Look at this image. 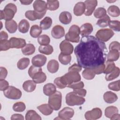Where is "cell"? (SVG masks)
I'll return each mask as SVG.
<instances>
[{
	"label": "cell",
	"mask_w": 120,
	"mask_h": 120,
	"mask_svg": "<svg viewBox=\"0 0 120 120\" xmlns=\"http://www.w3.org/2000/svg\"><path fill=\"white\" fill-rule=\"evenodd\" d=\"M74 52L78 65L84 68H92L105 64L108 50L104 42L87 36L82 37Z\"/></svg>",
	"instance_id": "1"
},
{
	"label": "cell",
	"mask_w": 120,
	"mask_h": 120,
	"mask_svg": "<svg viewBox=\"0 0 120 120\" xmlns=\"http://www.w3.org/2000/svg\"><path fill=\"white\" fill-rule=\"evenodd\" d=\"M85 101L83 97L78 95L73 91L68 93L66 96V103L69 106L80 105L83 104Z\"/></svg>",
	"instance_id": "2"
},
{
	"label": "cell",
	"mask_w": 120,
	"mask_h": 120,
	"mask_svg": "<svg viewBox=\"0 0 120 120\" xmlns=\"http://www.w3.org/2000/svg\"><path fill=\"white\" fill-rule=\"evenodd\" d=\"M80 28L77 25L74 24L70 27L68 32L65 35V38L68 41L78 43L80 40Z\"/></svg>",
	"instance_id": "3"
},
{
	"label": "cell",
	"mask_w": 120,
	"mask_h": 120,
	"mask_svg": "<svg viewBox=\"0 0 120 120\" xmlns=\"http://www.w3.org/2000/svg\"><path fill=\"white\" fill-rule=\"evenodd\" d=\"M61 101L62 94L58 91L50 96L48 98V104L55 111H58L61 108Z\"/></svg>",
	"instance_id": "4"
},
{
	"label": "cell",
	"mask_w": 120,
	"mask_h": 120,
	"mask_svg": "<svg viewBox=\"0 0 120 120\" xmlns=\"http://www.w3.org/2000/svg\"><path fill=\"white\" fill-rule=\"evenodd\" d=\"M60 78L63 83L67 86L74 82H79L81 79L80 75L75 72H68Z\"/></svg>",
	"instance_id": "5"
},
{
	"label": "cell",
	"mask_w": 120,
	"mask_h": 120,
	"mask_svg": "<svg viewBox=\"0 0 120 120\" xmlns=\"http://www.w3.org/2000/svg\"><path fill=\"white\" fill-rule=\"evenodd\" d=\"M3 94L7 98L14 100L20 99L22 95V92L19 89L13 86H9L7 89L3 91Z\"/></svg>",
	"instance_id": "6"
},
{
	"label": "cell",
	"mask_w": 120,
	"mask_h": 120,
	"mask_svg": "<svg viewBox=\"0 0 120 120\" xmlns=\"http://www.w3.org/2000/svg\"><path fill=\"white\" fill-rule=\"evenodd\" d=\"M17 11L16 6L12 3L8 4L3 10L4 19L6 21L12 20Z\"/></svg>",
	"instance_id": "7"
},
{
	"label": "cell",
	"mask_w": 120,
	"mask_h": 120,
	"mask_svg": "<svg viewBox=\"0 0 120 120\" xmlns=\"http://www.w3.org/2000/svg\"><path fill=\"white\" fill-rule=\"evenodd\" d=\"M114 33L110 29H103L98 30L96 34V38L99 40L104 42L110 39L114 35Z\"/></svg>",
	"instance_id": "8"
},
{
	"label": "cell",
	"mask_w": 120,
	"mask_h": 120,
	"mask_svg": "<svg viewBox=\"0 0 120 120\" xmlns=\"http://www.w3.org/2000/svg\"><path fill=\"white\" fill-rule=\"evenodd\" d=\"M102 112L99 108H94L90 111L86 112L84 114L85 118L87 120H95L101 117Z\"/></svg>",
	"instance_id": "9"
},
{
	"label": "cell",
	"mask_w": 120,
	"mask_h": 120,
	"mask_svg": "<svg viewBox=\"0 0 120 120\" xmlns=\"http://www.w3.org/2000/svg\"><path fill=\"white\" fill-rule=\"evenodd\" d=\"M84 3L85 6L84 15L86 16L91 15L98 5V1L97 0H86Z\"/></svg>",
	"instance_id": "10"
},
{
	"label": "cell",
	"mask_w": 120,
	"mask_h": 120,
	"mask_svg": "<svg viewBox=\"0 0 120 120\" xmlns=\"http://www.w3.org/2000/svg\"><path fill=\"white\" fill-rule=\"evenodd\" d=\"M74 115V110L68 107H64L58 113V117L60 120H70Z\"/></svg>",
	"instance_id": "11"
},
{
	"label": "cell",
	"mask_w": 120,
	"mask_h": 120,
	"mask_svg": "<svg viewBox=\"0 0 120 120\" xmlns=\"http://www.w3.org/2000/svg\"><path fill=\"white\" fill-rule=\"evenodd\" d=\"M59 47L61 52L66 54L70 55L72 53L74 50L73 45L66 40L62 41L60 44Z\"/></svg>",
	"instance_id": "12"
},
{
	"label": "cell",
	"mask_w": 120,
	"mask_h": 120,
	"mask_svg": "<svg viewBox=\"0 0 120 120\" xmlns=\"http://www.w3.org/2000/svg\"><path fill=\"white\" fill-rule=\"evenodd\" d=\"M11 48H22L26 45V41L24 39L12 37L9 39Z\"/></svg>",
	"instance_id": "13"
},
{
	"label": "cell",
	"mask_w": 120,
	"mask_h": 120,
	"mask_svg": "<svg viewBox=\"0 0 120 120\" xmlns=\"http://www.w3.org/2000/svg\"><path fill=\"white\" fill-rule=\"evenodd\" d=\"M46 12L38 13L34 10H28L25 13V16L29 20L33 21L37 19H41L46 14Z\"/></svg>",
	"instance_id": "14"
},
{
	"label": "cell",
	"mask_w": 120,
	"mask_h": 120,
	"mask_svg": "<svg viewBox=\"0 0 120 120\" xmlns=\"http://www.w3.org/2000/svg\"><path fill=\"white\" fill-rule=\"evenodd\" d=\"M65 35L64 28L60 25L54 26L51 30L52 36L55 39H60L62 38Z\"/></svg>",
	"instance_id": "15"
},
{
	"label": "cell",
	"mask_w": 120,
	"mask_h": 120,
	"mask_svg": "<svg viewBox=\"0 0 120 120\" xmlns=\"http://www.w3.org/2000/svg\"><path fill=\"white\" fill-rule=\"evenodd\" d=\"M46 60L47 58L45 55L37 54L32 58L31 62L34 66L41 68L45 64Z\"/></svg>",
	"instance_id": "16"
},
{
	"label": "cell",
	"mask_w": 120,
	"mask_h": 120,
	"mask_svg": "<svg viewBox=\"0 0 120 120\" xmlns=\"http://www.w3.org/2000/svg\"><path fill=\"white\" fill-rule=\"evenodd\" d=\"M33 7L34 11L38 13H43L46 12L47 4L45 1L36 0L33 4Z\"/></svg>",
	"instance_id": "17"
},
{
	"label": "cell",
	"mask_w": 120,
	"mask_h": 120,
	"mask_svg": "<svg viewBox=\"0 0 120 120\" xmlns=\"http://www.w3.org/2000/svg\"><path fill=\"white\" fill-rule=\"evenodd\" d=\"M72 16L71 14L68 11H63L61 12L59 17V21L63 24H68L72 21Z\"/></svg>",
	"instance_id": "18"
},
{
	"label": "cell",
	"mask_w": 120,
	"mask_h": 120,
	"mask_svg": "<svg viewBox=\"0 0 120 120\" xmlns=\"http://www.w3.org/2000/svg\"><path fill=\"white\" fill-rule=\"evenodd\" d=\"M93 26L91 23H85L81 25L80 28V34L82 37L87 36L91 33L93 31Z\"/></svg>",
	"instance_id": "19"
},
{
	"label": "cell",
	"mask_w": 120,
	"mask_h": 120,
	"mask_svg": "<svg viewBox=\"0 0 120 120\" xmlns=\"http://www.w3.org/2000/svg\"><path fill=\"white\" fill-rule=\"evenodd\" d=\"M103 98L106 103L112 104L117 100L118 96L115 93L109 91H106L104 93Z\"/></svg>",
	"instance_id": "20"
},
{
	"label": "cell",
	"mask_w": 120,
	"mask_h": 120,
	"mask_svg": "<svg viewBox=\"0 0 120 120\" xmlns=\"http://www.w3.org/2000/svg\"><path fill=\"white\" fill-rule=\"evenodd\" d=\"M85 11V6L83 2H78L74 6L73 12L76 16H81L84 13Z\"/></svg>",
	"instance_id": "21"
},
{
	"label": "cell",
	"mask_w": 120,
	"mask_h": 120,
	"mask_svg": "<svg viewBox=\"0 0 120 120\" xmlns=\"http://www.w3.org/2000/svg\"><path fill=\"white\" fill-rule=\"evenodd\" d=\"M5 26L7 30L10 33H14L15 32L17 29V23L14 20L6 21L5 23Z\"/></svg>",
	"instance_id": "22"
},
{
	"label": "cell",
	"mask_w": 120,
	"mask_h": 120,
	"mask_svg": "<svg viewBox=\"0 0 120 120\" xmlns=\"http://www.w3.org/2000/svg\"><path fill=\"white\" fill-rule=\"evenodd\" d=\"M56 91V87L52 83L45 84L43 87V92L46 96H50Z\"/></svg>",
	"instance_id": "23"
},
{
	"label": "cell",
	"mask_w": 120,
	"mask_h": 120,
	"mask_svg": "<svg viewBox=\"0 0 120 120\" xmlns=\"http://www.w3.org/2000/svg\"><path fill=\"white\" fill-rule=\"evenodd\" d=\"M23 90L27 92L33 91L36 88V83L33 80H27L22 84Z\"/></svg>",
	"instance_id": "24"
},
{
	"label": "cell",
	"mask_w": 120,
	"mask_h": 120,
	"mask_svg": "<svg viewBox=\"0 0 120 120\" xmlns=\"http://www.w3.org/2000/svg\"><path fill=\"white\" fill-rule=\"evenodd\" d=\"M59 68V64L55 60H50L47 65V68L48 71L51 73H55L57 72Z\"/></svg>",
	"instance_id": "25"
},
{
	"label": "cell",
	"mask_w": 120,
	"mask_h": 120,
	"mask_svg": "<svg viewBox=\"0 0 120 120\" xmlns=\"http://www.w3.org/2000/svg\"><path fill=\"white\" fill-rule=\"evenodd\" d=\"M32 79L36 83H41L46 81V75L45 73L40 71L35 74L32 77Z\"/></svg>",
	"instance_id": "26"
},
{
	"label": "cell",
	"mask_w": 120,
	"mask_h": 120,
	"mask_svg": "<svg viewBox=\"0 0 120 120\" xmlns=\"http://www.w3.org/2000/svg\"><path fill=\"white\" fill-rule=\"evenodd\" d=\"M37 109L44 115H49L53 112L52 108L49 104H42L37 107Z\"/></svg>",
	"instance_id": "27"
},
{
	"label": "cell",
	"mask_w": 120,
	"mask_h": 120,
	"mask_svg": "<svg viewBox=\"0 0 120 120\" xmlns=\"http://www.w3.org/2000/svg\"><path fill=\"white\" fill-rule=\"evenodd\" d=\"M18 28L19 31L21 33H26L29 30L30 23L27 20L22 19L19 23Z\"/></svg>",
	"instance_id": "28"
},
{
	"label": "cell",
	"mask_w": 120,
	"mask_h": 120,
	"mask_svg": "<svg viewBox=\"0 0 120 120\" xmlns=\"http://www.w3.org/2000/svg\"><path fill=\"white\" fill-rule=\"evenodd\" d=\"M35 50L36 48L32 44H27L22 49V52L25 55H30L35 52Z\"/></svg>",
	"instance_id": "29"
},
{
	"label": "cell",
	"mask_w": 120,
	"mask_h": 120,
	"mask_svg": "<svg viewBox=\"0 0 120 120\" xmlns=\"http://www.w3.org/2000/svg\"><path fill=\"white\" fill-rule=\"evenodd\" d=\"M52 24V19L51 17L46 16L40 22V27L44 30L49 29Z\"/></svg>",
	"instance_id": "30"
},
{
	"label": "cell",
	"mask_w": 120,
	"mask_h": 120,
	"mask_svg": "<svg viewBox=\"0 0 120 120\" xmlns=\"http://www.w3.org/2000/svg\"><path fill=\"white\" fill-rule=\"evenodd\" d=\"M42 32V29L40 26L38 25H33L30 28V34L32 38H37L39 37Z\"/></svg>",
	"instance_id": "31"
},
{
	"label": "cell",
	"mask_w": 120,
	"mask_h": 120,
	"mask_svg": "<svg viewBox=\"0 0 120 120\" xmlns=\"http://www.w3.org/2000/svg\"><path fill=\"white\" fill-rule=\"evenodd\" d=\"M25 119L26 120H41V117L37 113V112L33 110H30L27 111L25 114Z\"/></svg>",
	"instance_id": "32"
},
{
	"label": "cell",
	"mask_w": 120,
	"mask_h": 120,
	"mask_svg": "<svg viewBox=\"0 0 120 120\" xmlns=\"http://www.w3.org/2000/svg\"><path fill=\"white\" fill-rule=\"evenodd\" d=\"M120 56L119 51L117 50H109V52L107 54L106 58L107 60L110 61H116L117 60Z\"/></svg>",
	"instance_id": "33"
},
{
	"label": "cell",
	"mask_w": 120,
	"mask_h": 120,
	"mask_svg": "<svg viewBox=\"0 0 120 120\" xmlns=\"http://www.w3.org/2000/svg\"><path fill=\"white\" fill-rule=\"evenodd\" d=\"M118 108L114 106H110L107 107L105 110V116L109 119H111L112 116L118 112Z\"/></svg>",
	"instance_id": "34"
},
{
	"label": "cell",
	"mask_w": 120,
	"mask_h": 120,
	"mask_svg": "<svg viewBox=\"0 0 120 120\" xmlns=\"http://www.w3.org/2000/svg\"><path fill=\"white\" fill-rule=\"evenodd\" d=\"M39 52L45 55H50L53 52L52 46L50 45H40L38 48Z\"/></svg>",
	"instance_id": "35"
},
{
	"label": "cell",
	"mask_w": 120,
	"mask_h": 120,
	"mask_svg": "<svg viewBox=\"0 0 120 120\" xmlns=\"http://www.w3.org/2000/svg\"><path fill=\"white\" fill-rule=\"evenodd\" d=\"M30 61L28 58L24 57L21 58L17 63V67L18 69L20 70H23L26 68L29 65Z\"/></svg>",
	"instance_id": "36"
},
{
	"label": "cell",
	"mask_w": 120,
	"mask_h": 120,
	"mask_svg": "<svg viewBox=\"0 0 120 120\" xmlns=\"http://www.w3.org/2000/svg\"><path fill=\"white\" fill-rule=\"evenodd\" d=\"M120 75V68L118 67H116L114 70L109 74H106L105 78L107 81H112L117 78Z\"/></svg>",
	"instance_id": "37"
},
{
	"label": "cell",
	"mask_w": 120,
	"mask_h": 120,
	"mask_svg": "<svg viewBox=\"0 0 120 120\" xmlns=\"http://www.w3.org/2000/svg\"><path fill=\"white\" fill-rule=\"evenodd\" d=\"M60 62L63 65H67L68 64L71 60V56L70 55L66 54L61 52L58 57Z\"/></svg>",
	"instance_id": "38"
},
{
	"label": "cell",
	"mask_w": 120,
	"mask_h": 120,
	"mask_svg": "<svg viewBox=\"0 0 120 120\" xmlns=\"http://www.w3.org/2000/svg\"><path fill=\"white\" fill-rule=\"evenodd\" d=\"M82 77L86 80H92L95 76V74L92 68H85L82 72Z\"/></svg>",
	"instance_id": "39"
},
{
	"label": "cell",
	"mask_w": 120,
	"mask_h": 120,
	"mask_svg": "<svg viewBox=\"0 0 120 120\" xmlns=\"http://www.w3.org/2000/svg\"><path fill=\"white\" fill-rule=\"evenodd\" d=\"M107 12L110 16L114 17H118L120 15V11L119 8L115 5H112L110 6L108 9Z\"/></svg>",
	"instance_id": "40"
},
{
	"label": "cell",
	"mask_w": 120,
	"mask_h": 120,
	"mask_svg": "<svg viewBox=\"0 0 120 120\" xmlns=\"http://www.w3.org/2000/svg\"><path fill=\"white\" fill-rule=\"evenodd\" d=\"M110 21L111 20L110 17L107 15H106L102 18H100L97 21L96 24L100 27H105L108 26L109 23Z\"/></svg>",
	"instance_id": "41"
},
{
	"label": "cell",
	"mask_w": 120,
	"mask_h": 120,
	"mask_svg": "<svg viewBox=\"0 0 120 120\" xmlns=\"http://www.w3.org/2000/svg\"><path fill=\"white\" fill-rule=\"evenodd\" d=\"M115 68H116V66L113 61L107 60L105 61V68L103 73L105 74L106 75L109 74L112 71H113L114 70Z\"/></svg>",
	"instance_id": "42"
},
{
	"label": "cell",
	"mask_w": 120,
	"mask_h": 120,
	"mask_svg": "<svg viewBox=\"0 0 120 120\" xmlns=\"http://www.w3.org/2000/svg\"><path fill=\"white\" fill-rule=\"evenodd\" d=\"M47 9L54 11L58 9L59 7V2L58 0H47Z\"/></svg>",
	"instance_id": "43"
},
{
	"label": "cell",
	"mask_w": 120,
	"mask_h": 120,
	"mask_svg": "<svg viewBox=\"0 0 120 120\" xmlns=\"http://www.w3.org/2000/svg\"><path fill=\"white\" fill-rule=\"evenodd\" d=\"M38 42L41 45H48L50 43V38L47 35H42L38 38Z\"/></svg>",
	"instance_id": "44"
},
{
	"label": "cell",
	"mask_w": 120,
	"mask_h": 120,
	"mask_svg": "<svg viewBox=\"0 0 120 120\" xmlns=\"http://www.w3.org/2000/svg\"><path fill=\"white\" fill-rule=\"evenodd\" d=\"M26 108L25 104L22 102H18L15 103L13 105V109L16 112H22Z\"/></svg>",
	"instance_id": "45"
},
{
	"label": "cell",
	"mask_w": 120,
	"mask_h": 120,
	"mask_svg": "<svg viewBox=\"0 0 120 120\" xmlns=\"http://www.w3.org/2000/svg\"><path fill=\"white\" fill-rule=\"evenodd\" d=\"M106 15V11L102 7L98 8L94 12V16L97 18H101Z\"/></svg>",
	"instance_id": "46"
},
{
	"label": "cell",
	"mask_w": 120,
	"mask_h": 120,
	"mask_svg": "<svg viewBox=\"0 0 120 120\" xmlns=\"http://www.w3.org/2000/svg\"><path fill=\"white\" fill-rule=\"evenodd\" d=\"M108 25L112 30L114 31L118 32H119L120 31V22L119 21H110Z\"/></svg>",
	"instance_id": "47"
},
{
	"label": "cell",
	"mask_w": 120,
	"mask_h": 120,
	"mask_svg": "<svg viewBox=\"0 0 120 120\" xmlns=\"http://www.w3.org/2000/svg\"><path fill=\"white\" fill-rule=\"evenodd\" d=\"M11 48L9 40H0V51H5Z\"/></svg>",
	"instance_id": "48"
},
{
	"label": "cell",
	"mask_w": 120,
	"mask_h": 120,
	"mask_svg": "<svg viewBox=\"0 0 120 120\" xmlns=\"http://www.w3.org/2000/svg\"><path fill=\"white\" fill-rule=\"evenodd\" d=\"M42 71V68H41L38 67L34 66V65H32L29 68L28 74L29 76L32 78V77L33 76V75L35 74Z\"/></svg>",
	"instance_id": "49"
},
{
	"label": "cell",
	"mask_w": 120,
	"mask_h": 120,
	"mask_svg": "<svg viewBox=\"0 0 120 120\" xmlns=\"http://www.w3.org/2000/svg\"><path fill=\"white\" fill-rule=\"evenodd\" d=\"M108 87L111 90H112L113 91H119L120 90V80L116 81L110 83L108 85Z\"/></svg>",
	"instance_id": "50"
},
{
	"label": "cell",
	"mask_w": 120,
	"mask_h": 120,
	"mask_svg": "<svg viewBox=\"0 0 120 120\" xmlns=\"http://www.w3.org/2000/svg\"><path fill=\"white\" fill-rule=\"evenodd\" d=\"M84 86V83L82 81H79L78 82H74L70 85H68L67 87L73 89H77L80 88H83Z\"/></svg>",
	"instance_id": "51"
},
{
	"label": "cell",
	"mask_w": 120,
	"mask_h": 120,
	"mask_svg": "<svg viewBox=\"0 0 120 120\" xmlns=\"http://www.w3.org/2000/svg\"><path fill=\"white\" fill-rule=\"evenodd\" d=\"M54 83L57 88L59 89H62L67 87L66 85H65L62 81H61L60 77H58L56 78L54 80Z\"/></svg>",
	"instance_id": "52"
},
{
	"label": "cell",
	"mask_w": 120,
	"mask_h": 120,
	"mask_svg": "<svg viewBox=\"0 0 120 120\" xmlns=\"http://www.w3.org/2000/svg\"><path fill=\"white\" fill-rule=\"evenodd\" d=\"M82 68L78 64L74 63L73 65L69 67L68 69V72H75L79 73L82 70Z\"/></svg>",
	"instance_id": "53"
},
{
	"label": "cell",
	"mask_w": 120,
	"mask_h": 120,
	"mask_svg": "<svg viewBox=\"0 0 120 120\" xmlns=\"http://www.w3.org/2000/svg\"><path fill=\"white\" fill-rule=\"evenodd\" d=\"M105 68V64H103L96 68H92V70L95 75H99L104 73V69Z\"/></svg>",
	"instance_id": "54"
},
{
	"label": "cell",
	"mask_w": 120,
	"mask_h": 120,
	"mask_svg": "<svg viewBox=\"0 0 120 120\" xmlns=\"http://www.w3.org/2000/svg\"><path fill=\"white\" fill-rule=\"evenodd\" d=\"M9 87V83L5 79H0V90L4 91Z\"/></svg>",
	"instance_id": "55"
},
{
	"label": "cell",
	"mask_w": 120,
	"mask_h": 120,
	"mask_svg": "<svg viewBox=\"0 0 120 120\" xmlns=\"http://www.w3.org/2000/svg\"><path fill=\"white\" fill-rule=\"evenodd\" d=\"M120 44L117 41H113L110 43L109 46V50H117L120 51Z\"/></svg>",
	"instance_id": "56"
},
{
	"label": "cell",
	"mask_w": 120,
	"mask_h": 120,
	"mask_svg": "<svg viewBox=\"0 0 120 120\" xmlns=\"http://www.w3.org/2000/svg\"><path fill=\"white\" fill-rule=\"evenodd\" d=\"M73 91L75 93L78 95L82 97H85L87 91L85 89H84L83 88H80V89H73Z\"/></svg>",
	"instance_id": "57"
},
{
	"label": "cell",
	"mask_w": 120,
	"mask_h": 120,
	"mask_svg": "<svg viewBox=\"0 0 120 120\" xmlns=\"http://www.w3.org/2000/svg\"><path fill=\"white\" fill-rule=\"evenodd\" d=\"M0 69V79H5L7 76L8 71L7 69L4 67H1Z\"/></svg>",
	"instance_id": "58"
},
{
	"label": "cell",
	"mask_w": 120,
	"mask_h": 120,
	"mask_svg": "<svg viewBox=\"0 0 120 120\" xmlns=\"http://www.w3.org/2000/svg\"><path fill=\"white\" fill-rule=\"evenodd\" d=\"M11 120H23L24 117L21 114H14L11 117Z\"/></svg>",
	"instance_id": "59"
},
{
	"label": "cell",
	"mask_w": 120,
	"mask_h": 120,
	"mask_svg": "<svg viewBox=\"0 0 120 120\" xmlns=\"http://www.w3.org/2000/svg\"><path fill=\"white\" fill-rule=\"evenodd\" d=\"M8 34L5 31H1L0 32V40H6L8 38Z\"/></svg>",
	"instance_id": "60"
},
{
	"label": "cell",
	"mask_w": 120,
	"mask_h": 120,
	"mask_svg": "<svg viewBox=\"0 0 120 120\" xmlns=\"http://www.w3.org/2000/svg\"><path fill=\"white\" fill-rule=\"evenodd\" d=\"M20 2L22 5H28L30 4L32 2L33 0H20Z\"/></svg>",
	"instance_id": "61"
},
{
	"label": "cell",
	"mask_w": 120,
	"mask_h": 120,
	"mask_svg": "<svg viewBox=\"0 0 120 120\" xmlns=\"http://www.w3.org/2000/svg\"><path fill=\"white\" fill-rule=\"evenodd\" d=\"M111 120H120V115L117 113H116L115 114H114L112 117L110 119Z\"/></svg>",
	"instance_id": "62"
}]
</instances>
